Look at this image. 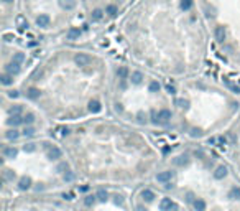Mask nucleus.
Listing matches in <instances>:
<instances>
[{"label":"nucleus","mask_w":240,"mask_h":211,"mask_svg":"<svg viewBox=\"0 0 240 211\" xmlns=\"http://www.w3.org/2000/svg\"><path fill=\"white\" fill-rule=\"evenodd\" d=\"M143 81V74L140 71H135V73H132V83L133 84H140Z\"/></svg>","instance_id":"18"},{"label":"nucleus","mask_w":240,"mask_h":211,"mask_svg":"<svg viewBox=\"0 0 240 211\" xmlns=\"http://www.w3.org/2000/svg\"><path fill=\"white\" fill-rule=\"evenodd\" d=\"M8 96H10V97H18V91H10Z\"/></svg>","instance_id":"42"},{"label":"nucleus","mask_w":240,"mask_h":211,"mask_svg":"<svg viewBox=\"0 0 240 211\" xmlns=\"http://www.w3.org/2000/svg\"><path fill=\"white\" fill-rule=\"evenodd\" d=\"M148 89H150L151 93H158V91H160V83H158V81H151Z\"/></svg>","instance_id":"29"},{"label":"nucleus","mask_w":240,"mask_h":211,"mask_svg":"<svg viewBox=\"0 0 240 211\" xmlns=\"http://www.w3.org/2000/svg\"><path fill=\"white\" fill-rule=\"evenodd\" d=\"M188 162H189L188 155H179V157L174 158V165H186Z\"/></svg>","instance_id":"21"},{"label":"nucleus","mask_w":240,"mask_h":211,"mask_svg":"<svg viewBox=\"0 0 240 211\" xmlns=\"http://www.w3.org/2000/svg\"><path fill=\"white\" fill-rule=\"evenodd\" d=\"M170 119H171V111H168V109H161L160 114H158V121H160L161 124H166Z\"/></svg>","instance_id":"4"},{"label":"nucleus","mask_w":240,"mask_h":211,"mask_svg":"<svg viewBox=\"0 0 240 211\" xmlns=\"http://www.w3.org/2000/svg\"><path fill=\"white\" fill-rule=\"evenodd\" d=\"M229 196L232 200H240V188L238 186H234V188L229 191Z\"/></svg>","instance_id":"20"},{"label":"nucleus","mask_w":240,"mask_h":211,"mask_svg":"<svg viewBox=\"0 0 240 211\" xmlns=\"http://www.w3.org/2000/svg\"><path fill=\"white\" fill-rule=\"evenodd\" d=\"M166 89H168V93H170V94H174V93H176V88H174L173 84H170V83L166 84Z\"/></svg>","instance_id":"39"},{"label":"nucleus","mask_w":240,"mask_h":211,"mask_svg":"<svg viewBox=\"0 0 240 211\" xmlns=\"http://www.w3.org/2000/svg\"><path fill=\"white\" fill-rule=\"evenodd\" d=\"M142 198L145 200V201H148V203H150V201L155 200V193H153L151 190H143V191H142Z\"/></svg>","instance_id":"15"},{"label":"nucleus","mask_w":240,"mask_h":211,"mask_svg":"<svg viewBox=\"0 0 240 211\" xmlns=\"http://www.w3.org/2000/svg\"><path fill=\"white\" fill-rule=\"evenodd\" d=\"M63 170H68V163H59L58 165V172H63Z\"/></svg>","instance_id":"41"},{"label":"nucleus","mask_w":240,"mask_h":211,"mask_svg":"<svg viewBox=\"0 0 240 211\" xmlns=\"http://www.w3.org/2000/svg\"><path fill=\"white\" fill-rule=\"evenodd\" d=\"M18 135H20V134H18L17 130H8L7 132V139H8V140H15V139H18Z\"/></svg>","instance_id":"33"},{"label":"nucleus","mask_w":240,"mask_h":211,"mask_svg":"<svg viewBox=\"0 0 240 211\" xmlns=\"http://www.w3.org/2000/svg\"><path fill=\"white\" fill-rule=\"evenodd\" d=\"M225 175H227V168H225L224 165L217 167V168H215V172H214V178H215V180H222Z\"/></svg>","instance_id":"7"},{"label":"nucleus","mask_w":240,"mask_h":211,"mask_svg":"<svg viewBox=\"0 0 240 211\" xmlns=\"http://www.w3.org/2000/svg\"><path fill=\"white\" fill-rule=\"evenodd\" d=\"M194 208H196V211H204L206 209V203L202 200H196L194 201Z\"/></svg>","instance_id":"26"},{"label":"nucleus","mask_w":240,"mask_h":211,"mask_svg":"<svg viewBox=\"0 0 240 211\" xmlns=\"http://www.w3.org/2000/svg\"><path fill=\"white\" fill-rule=\"evenodd\" d=\"M7 122H8V126H13V127H15V126H20V124L23 122V117L17 116V114H12L10 119H8Z\"/></svg>","instance_id":"10"},{"label":"nucleus","mask_w":240,"mask_h":211,"mask_svg":"<svg viewBox=\"0 0 240 211\" xmlns=\"http://www.w3.org/2000/svg\"><path fill=\"white\" fill-rule=\"evenodd\" d=\"M90 17H92V20H94V22H99V20H102L104 12H102V10H99V8H95V10L92 12V15H90Z\"/></svg>","instance_id":"23"},{"label":"nucleus","mask_w":240,"mask_h":211,"mask_svg":"<svg viewBox=\"0 0 240 211\" xmlns=\"http://www.w3.org/2000/svg\"><path fill=\"white\" fill-rule=\"evenodd\" d=\"M117 76H118V78H122V79H125L128 76V69L125 68V66H120V68L117 69Z\"/></svg>","instance_id":"25"},{"label":"nucleus","mask_w":240,"mask_h":211,"mask_svg":"<svg viewBox=\"0 0 240 211\" xmlns=\"http://www.w3.org/2000/svg\"><path fill=\"white\" fill-rule=\"evenodd\" d=\"M23 150H25V152H35L36 145H35V143H26V145L23 147Z\"/></svg>","instance_id":"37"},{"label":"nucleus","mask_w":240,"mask_h":211,"mask_svg":"<svg viewBox=\"0 0 240 211\" xmlns=\"http://www.w3.org/2000/svg\"><path fill=\"white\" fill-rule=\"evenodd\" d=\"M100 109H102V106H100L99 101H90V102H89V111L90 112L97 114V112H100Z\"/></svg>","instance_id":"12"},{"label":"nucleus","mask_w":240,"mask_h":211,"mask_svg":"<svg viewBox=\"0 0 240 211\" xmlns=\"http://www.w3.org/2000/svg\"><path fill=\"white\" fill-rule=\"evenodd\" d=\"M3 2H7V3H10V2H13V0H3Z\"/></svg>","instance_id":"46"},{"label":"nucleus","mask_w":240,"mask_h":211,"mask_svg":"<svg viewBox=\"0 0 240 211\" xmlns=\"http://www.w3.org/2000/svg\"><path fill=\"white\" fill-rule=\"evenodd\" d=\"M48 158H50V160H58V158H61V150L58 147L48 148Z\"/></svg>","instance_id":"5"},{"label":"nucleus","mask_w":240,"mask_h":211,"mask_svg":"<svg viewBox=\"0 0 240 211\" xmlns=\"http://www.w3.org/2000/svg\"><path fill=\"white\" fill-rule=\"evenodd\" d=\"M40 94H41L40 89H36V88H30V89L26 91V96L30 99H38V97H40Z\"/></svg>","instance_id":"16"},{"label":"nucleus","mask_w":240,"mask_h":211,"mask_svg":"<svg viewBox=\"0 0 240 211\" xmlns=\"http://www.w3.org/2000/svg\"><path fill=\"white\" fill-rule=\"evenodd\" d=\"M33 121H35V116H33V114H26V116L23 117V122L25 124H31Z\"/></svg>","instance_id":"38"},{"label":"nucleus","mask_w":240,"mask_h":211,"mask_svg":"<svg viewBox=\"0 0 240 211\" xmlns=\"http://www.w3.org/2000/svg\"><path fill=\"white\" fill-rule=\"evenodd\" d=\"M31 186V178L30 176H22L20 181H18V188L20 190H28Z\"/></svg>","instance_id":"6"},{"label":"nucleus","mask_w":240,"mask_h":211,"mask_svg":"<svg viewBox=\"0 0 240 211\" xmlns=\"http://www.w3.org/2000/svg\"><path fill=\"white\" fill-rule=\"evenodd\" d=\"M230 86V88H232L234 91H237V93H240V88H237V86H234V84H229Z\"/></svg>","instance_id":"45"},{"label":"nucleus","mask_w":240,"mask_h":211,"mask_svg":"<svg viewBox=\"0 0 240 211\" xmlns=\"http://www.w3.org/2000/svg\"><path fill=\"white\" fill-rule=\"evenodd\" d=\"M117 12H118V8L115 7V5H109L107 10H105V13H107V15H110V17H115V15H117Z\"/></svg>","instance_id":"27"},{"label":"nucleus","mask_w":240,"mask_h":211,"mask_svg":"<svg viewBox=\"0 0 240 211\" xmlns=\"http://www.w3.org/2000/svg\"><path fill=\"white\" fill-rule=\"evenodd\" d=\"M173 176H174V173H173V172H161V173L156 175V180L160 181V183H170Z\"/></svg>","instance_id":"2"},{"label":"nucleus","mask_w":240,"mask_h":211,"mask_svg":"<svg viewBox=\"0 0 240 211\" xmlns=\"http://www.w3.org/2000/svg\"><path fill=\"white\" fill-rule=\"evenodd\" d=\"M73 196H74L73 193H68V195H64V198H66V200H73Z\"/></svg>","instance_id":"44"},{"label":"nucleus","mask_w":240,"mask_h":211,"mask_svg":"<svg viewBox=\"0 0 240 211\" xmlns=\"http://www.w3.org/2000/svg\"><path fill=\"white\" fill-rule=\"evenodd\" d=\"M50 22H51V18H50V15H46V13H41V15L36 18V25L43 27V28H46L50 25Z\"/></svg>","instance_id":"3"},{"label":"nucleus","mask_w":240,"mask_h":211,"mask_svg":"<svg viewBox=\"0 0 240 211\" xmlns=\"http://www.w3.org/2000/svg\"><path fill=\"white\" fill-rule=\"evenodd\" d=\"M191 135H193V137L199 135V130H198V129H193V132H191Z\"/></svg>","instance_id":"43"},{"label":"nucleus","mask_w":240,"mask_h":211,"mask_svg":"<svg viewBox=\"0 0 240 211\" xmlns=\"http://www.w3.org/2000/svg\"><path fill=\"white\" fill-rule=\"evenodd\" d=\"M13 61H15V63H23V61H25V55H23V53H15V55H13Z\"/></svg>","instance_id":"31"},{"label":"nucleus","mask_w":240,"mask_h":211,"mask_svg":"<svg viewBox=\"0 0 240 211\" xmlns=\"http://www.w3.org/2000/svg\"><path fill=\"white\" fill-rule=\"evenodd\" d=\"M95 200H97V195H89V196L84 198V205L86 206H92L95 203Z\"/></svg>","instance_id":"24"},{"label":"nucleus","mask_w":240,"mask_h":211,"mask_svg":"<svg viewBox=\"0 0 240 211\" xmlns=\"http://www.w3.org/2000/svg\"><path fill=\"white\" fill-rule=\"evenodd\" d=\"M79 36H81V30H79V28H69L68 40H78Z\"/></svg>","instance_id":"13"},{"label":"nucleus","mask_w":240,"mask_h":211,"mask_svg":"<svg viewBox=\"0 0 240 211\" xmlns=\"http://www.w3.org/2000/svg\"><path fill=\"white\" fill-rule=\"evenodd\" d=\"M176 106H179L181 109H188L189 107V101H186V99H176Z\"/></svg>","instance_id":"30"},{"label":"nucleus","mask_w":240,"mask_h":211,"mask_svg":"<svg viewBox=\"0 0 240 211\" xmlns=\"http://www.w3.org/2000/svg\"><path fill=\"white\" fill-rule=\"evenodd\" d=\"M0 81H2L3 86H10L13 83V76L12 74H3L2 78H0Z\"/></svg>","instance_id":"22"},{"label":"nucleus","mask_w":240,"mask_h":211,"mask_svg":"<svg viewBox=\"0 0 240 211\" xmlns=\"http://www.w3.org/2000/svg\"><path fill=\"white\" fill-rule=\"evenodd\" d=\"M173 205H174V203H173L170 198H163V200L160 201V209H161V211H170V209L173 208Z\"/></svg>","instance_id":"8"},{"label":"nucleus","mask_w":240,"mask_h":211,"mask_svg":"<svg viewBox=\"0 0 240 211\" xmlns=\"http://www.w3.org/2000/svg\"><path fill=\"white\" fill-rule=\"evenodd\" d=\"M215 40H217V41H224L225 40V28L224 27H217V28H215Z\"/></svg>","instance_id":"14"},{"label":"nucleus","mask_w":240,"mask_h":211,"mask_svg":"<svg viewBox=\"0 0 240 211\" xmlns=\"http://www.w3.org/2000/svg\"><path fill=\"white\" fill-rule=\"evenodd\" d=\"M59 5L66 10H71V8H74V0H59Z\"/></svg>","instance_id":"19"},{"label":"nucleus","mask_w":240,"mask_h":211,"mask_svg":"<svg viewBox=\"0 0 240 211\" xmlns=\"http://www.w3.org/2000/svg\"><path fill=\"white\" fill-rule=\"evenodd\" d=\"M7 73L8 74H18V73H20V64H18V63H15V61H12V63L10 64H7Z\"/></svg>","instance_id":"9"},{"label":"nucleus","mask_w":240,"mask_h":211,"mask_svg":"<svg viewBox=\"0 0 240 211\" xmlns=\"http://www.w3.org/2000/svg\"><path fill=\"white\" fill-rule=\"evenodd\" d=\"M95 195H97V200L99 201H107V196L109 195H107V191H105V190H99Z\"/></svg>","instance_id":"28"},{"label":"nucleus","mask_w":240,"mask_h":211,"mask_svg":"<svg viewBox=\"0 0 240 211\" xmlns=\"http://www.w3.org/2000/svg\"><path fill=\"white\" fill-rule=\"evenodd\" d=\"M3 155H5L7 158H15L18 155V150L15 147H7L5 150H3Z\"/></svg>","instance_id":"11"},{"label":"nucleus","mask_w":240,"mask_h":211,"mask_svg":"<svg viewBox=\"0 0 240 211\" xmlns=\"http://www.w3.org/2000/svg\"><path fill=\"white\" fill-rule=\"evenodd\" d=\"M193 7V0H181V8L183 10H189Z\"/></svg>","instance_id":"32"},{"label":"nucleus","mask_w":240,"mask_h":211,"mask_svg":"<svg viewBox=\"0 0 240 211\" xmlns=\"http://www.w3.org/2000/svg\"><path fill=\"white\" fill-rule=\"evenodd\" d=\"M74 63L78 66H89L90 63H92V58H90L89 55H84V53H79V55L74 56Z\"/></svg>","instance_id":"1"},{"label":"nucleus","mask_w":240,"mask_h":211,"mask_svg":"<svg viewBox=\"0 0 240 211\" xmlns=\"http://www.w3.org/2000/svg\"><path fill=\"white\" fill-rule=\"evenodd\" d=\"M3 176H5L7 180H13V178H15V172H12V170H5V172H3Z\"/></svg>","instance_id":"35"},{"label":"nucleus","mask_w":240,"mask_h":211,"mask_svg":"<svg viewBox=\"0 0 240 211\" xmlns=\"http://www.w3.org/2000/svg\"><path fill=\"white\" fill-rule=\"evenodd\" d=\"M63 178H64V181H73L74 180V173H73V172H66V173L63 175Z\"/></svg>","instance_id":"34"},{"label":"nucleus","mask_w":240,"mask_h":211,"mask_svg":"<svg viewBox=\"0 0 240 211\" xmlns=\"http://www.w3.org/2000/svg\"><path fill=\"white\" fill-rule=\"evenodd\" d=\"M23 134L30 137V135H33V134H35V129H31V127H26V129H25V132H23Z\"/></svg>","instance_id":"40"},{"label":"nucleus","mask_w":240,"mask_h":211,"mask_svg":"<svg viewBox=\"0 0 240 211\" xmlns=\"http://www.w3.org/2000/svg\"><path fill=\"white\" fill-rule=\"evenodd\" d=\"M17 25H18V28H20V30H25V28L28 27L26 18L23 17V15H18V17H17Z\"/></svg>","instance_id":"17"},{"label":"nucleus","mask_w":240,"mask_h":211,"mask_svg":"<svg viewBox=\"0 0 240 211\" xmlns=\"http://www.w3.org/2000/svg\"><path fill=\"white\" fill-rule=\"evenodd\" d=\"M20 112H22V106H13V107L10 109V116H12V114H17V116H20Z\"/></svg>","instance_id":"36"}]
</instances>
